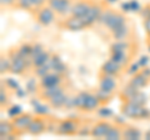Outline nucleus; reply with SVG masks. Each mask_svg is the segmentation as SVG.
I'll use <instances>...</instances> for the list:
<instances>
[{
  "mask_svg": "<svg viewBox=\"0 0 150 140\" xmlns=\"http://www.w3.org/2000/svg\"><path fill=\"white\" fill-rule=\"evenodd\" d=\"M50 58H51V54L48 50L41 51L39 55H36V57L33 59V69H38V68L43 66V65H45V64H48Z\"/></svg>",
  "mask_w": 150,
  "mask_h": 140,
  "instance_id": "obj_25",
  "label": "nucleus"
},
{
  "mask_svg": "<svg viewBox=\"0 0 150 140\" xmlns=\"http://www.w3.org/2000/svg\"><path fill=\"white\" fill-rule=\"evenodd\" d=\"M145 139L150 140V130H149V132H146V133H145Z\"/></svg>",
  "mask_w": 150,
  "mask_h": 140,
  "instance_id": "obj_36",
  "label": "nucleus"
},
{
  "mask_svg": "<svg viewBox=\"0 0 150 140\" xmlns=\"http://www.w3.org/2000/svg\"><path fill=\"white\" fill-rule=\"evenodd\" d=\"M81 123H83V120H80L79 118L60 119L56 134L63 135V136H76L79 129L81 127Z\"/></svg>",
  "mask_w": 150,
  "mask_h": 140,
  "instance_id": "obj_4",
  "label": "nucleus"
},
{
  "mask_svg": "<svg viewBox=\"0 0 150 140\" xmlns=\"http://www.w3.org/2000/svg\"><path fill=\"white\" fill-rule=\"evenodd\" d=\"M111 35H112V38H114V40H128L131 36V28L129 26L128 23H126L125 25L119 28L118 30L112 31Z\"/></svg>",
  "mask_w": 150,
  "mask_h": 140,
  "instance_id": "obj_24",
  "label": "nucleus"
},
{
  "mask_svg": "<svg viewBox=\"0 0 150 140\" xmlns=\"http://www.w3.org/2000/svg\"><path fill=\"white\" fill-rule=\"evenodd\" d=\"M148 43H150V35H148Z\"/></svg>",
  "mask_w": 150,
  "mask_h": 140,
  "instance_id": "obj_37",
  "label": "nucleus"
},
{
  "mask_svg": "<svg viewBox=\"0 0 150 140\" xmlns=\"http://www.w3.org/2000/svg\"><path fill=\"white\" fill-rule=\"evenodd\" d=\"M98 23H100V24L104 25L110 33H112V31L118 30L119 28H121L123 25H125L126 23H128V19H126L124 13L114 10V9H111V8H105L104 11L101 13L100 19Z\"/></svg>",
  "mask_w": 150,
  "mask_h": 140,
  "instance_id": "obj_1",
  "label": "nucleus"
},
{
  "mask_svg": "<svg viewBox=\"0 0 150 140\" xmlns=\"http://www.w3.org/2000/svg\"><path fill=\"white\" fill-rule=\"evenodd\" d=\"M15 9H20V10H25V11L33 13L35 8H34V3H33V0H18Z\"/></svg>",
  "mask_w": 150,
  "mask_h": 140,
  "instance_id": "obj_28",
  "label": "nucleus"
},
{
  "mask_svg": "<svg viewBox=\"0 0 150 140\" xmlns=\"http://www.w3.org/2000/svg\"><path fill=\"white\" fill-rule=\"evenodd\" d=\"M10 99H11L10 88L6 84L4 85V83H1V88H0V106H1V109L6 110L10 106Z\"/></svg>",
  "mask_w": 150,
  "mask_h": 140,
  "instance_id": "obj_23",
  "label": "nucleus"
},
{
  "mask_svg": "<svg viewBox=\"0 0 150 140\" xmlns=\"http://www.w3.org/2000/svg\"><path fill=\"white\" fill-rule=\"evenodd\" d=\"M16 49L19 51V54L21 55L23 58H25L28 62L30 63V65L33 66L31 64V50H33V44H29V43H23L19 46H16Z\"/></svg>",
  "mask_w": 150,
  "mask_h": 140,
  "instance_id": "obj_26",
  "label": "nucleus"
},
{
  "mask_svg": "<svg viewBox=\"0 0 150 140\" xmlns=\"http://www.w3.org/2000/svg\"><path fill=\"white\" fill-rule=\"evenodd\" d=\"M65 89V85H56V86H48V88H39V90L36 91V95L39 98V100L46 101L50 98H53L58 93L63 91Z\"/></svg>",
  "mask_w": 150,
  "mask_h": 140,
  "instance_id": "obj_19",
  "label": "nucleus"
},
{
  "mask_svg": "<svg viewBox=\"0 0 150 140\" xmlns=\"http://www.w3.org/2000/svg\"><path fill=\"white\" fill-rule=\"evenodd\" d=\"M120 111L125 118L130 119H137V120H143L148 119L150 116V110L145 105H139L130 100H125L121 103Z\"/></svg>",
  "mask_w": 150,
  "mask_h": 140,
  "instance_id": "obj_2",
  "label": "nucleus"
},
{
  "mask_svg": "<svg viewBox=\"0 0 150 140\" xmlns=\"http://www.w3.org/2000/svg\"><path fill=\"white\" fill-rule=\"evenodd\" d=\"M10 68H11V62L8 53L1 54V57H0V74L4 75L6 73H10Z\"/></svg>",
  "mask_w": 150,
  "mask_h": 140,
  "instance_id": "obj_27",
  "label": "nucleus"
},
{
  "mask_svg": "<svg viewBox=\"0 0 150 140\" xmlns=\"http://www.w3.org/2000/svg\"><path fill=\"white\" fill-rule=\"evenodd\" d=\"M18 0H0V6L1 9H13L15 8Z\"/></svg>",
  "mask_w": 150,
  "mask_h": 140,
  "instance_id": "obj_34",
  "label": "nucleus"
},
{
  "mask_svg": "<svg viewBox=\"0 0 150 140\" xmlns=\"http://www.w3.org/2000/svg\"><path fill=\"white\" fill-rule=\"evenodd\" d=\"M111 124L109 120L106 119H101L99 121L93 124L91 127V138H95V139H105V135L106 133L109 132V129L111 127Z\"/></svg>",
  "mask_w": 150,
  "mask_h": 140,
  "instance_id": "obj_15",
  "label": "nucleus"
},
{
  "mask_svg": "<svg viewBox=\"0 0 150 140\" xmlns=\"http://www.w3.org/2000/svg\"><path fill=\"white\" fill-rule=\"evenodd\" d=\"M33 118H34V115L31 113H24V111H23L21 114L11 118L14 128H15V132L19 136H23L24 134L28 133V128H29Z\"/></svg>",
  "mask_w": 150,
  "mask_h": 140,
  "instance_id": "obj_7",
  "label": "nucleus"
},
{
  "mask_svg": "<svg viewBox=\"0 0 150 140\" xmlns=\"http://www.w3.org/2000/svg\"><path fill=\"white\" fill-rule=\"evenodd\" d=\"M142 136H143V133L139 128L133 127V125H128V124L123 125V139L139 140V139H142Z\"/></svg>",
  "mask_w": 150,
  "mask_h": 140,
  "instance_id": "obj_21",
  "label": "nucleus"
},
{
  "mask_svg": "<svg viewBox=\"0 0 150 140\" xmlns=\"http://www.w3.org/2000/svg\"><path fill=\"white\" fill-rule=\"evenodd\" d=\"M129 100H130V101H133V103H135V104L145 105V104H146V101H148V96H146V94H145L144 91L138 90L133 96L130 98Z\"/></svg>",
  "mask_w": 150,
  "mask_h": 140,
  "instance_id": "obj_30",
  "label": "nucleus"
},
{
  "mask_svg": "<svg viewBox=\"0 0 150 140\" xmlns=\"http://www.w3.org/2000/svg\"><path fill=\"white\" fill-rule=\"evenodd\" d=\"M20 138L15 132L14 124L11 119L10 120H1L0 121V139L1 140H10V139H18Z\"/></svg>",
  "mask_w": 150,
  "mask_h": 140,
  "instance_id": "obj_16",
  "label": "nucleus"
},
{
  "mask_svg": "<svg viewBox=\"0 0 150 140\" xmlns=\"http://www.w3.org/2000/svg\"><path fill=\"white\" fill-rule=\"evenodd\" d=\"M69 100H70V96L67 93V90H63L58 93L56 95H54L53 98H50L49 100H46L45 103L48 104L51 109H56V110H60V109H64V108H68V104H69Z\"/></svg>",
  "mask_w": 150,
  "mask_h": 140,
  "instance_id": "obj_12",
  "label": "nucleus"
},
{
  "mask_svg": "<svg viewBox=\"0 0 150 140\" xmlns=\"http://www.w3.org/2000/svg\"><path fill=\"white\" fill-rule=\"evenodd\" d=\"M60 26L65 30H69V31H81V30L88 28L83 18L74 16V15L65 16L63 19V21L60 23Z\"/></svg>",
  "mask_w": 150,
  "mask_h": 140,
  "instance_id": "obj_9",
  "label": "nucleus"
},
{
  "mask_svg": "<svg viewBox=\"0 0 150 140\" xmlns=\"http://www.w3.org/2000/svg\"><path fill=\"white\" fill-rule=\"evenodd\" d=\"M116 79L118 78L99 73V83H98V88L101 89V90H105V91H109V93L115 94L116 90H118V81H116Z\"/></svg>",
  "mask_w": 150,
  "mask_h": 140,
  "instance_id": "obj_13",
  "label": "nucleus"
},
{
  "mask_svg": "<svg viewBox=\"0 0 150 140\" xmlns=\"http://www.w3.org/2000/svg\"><path fill=\"white\" fill-rule=\"evenodd\" d=\"M101 105H103L101 101L95 93H89L85 105H84V108H83V111L84 113H94V111H98V109H99Z\"/></svg>",
  "mask_w": 150,
  "mask_h": 140,
  "instance_id": "obj_20",
  "label": "nucleus"
},
{
  "mask_svg": "<svg viewBox=\"0 0 150 140\" xmlns=\"http://www.w3.org/2000/svg\"><path fill=\"white\" fill-rule=\"evenodd\" d=\"M98 114H99V116H101V119H108L109 116L112 115V111L109 108H106L105 105H101L100 108L98 109Z\"/></svg>",
  "mask_w": 150,
  "mask_h": 140,
  "instance_id": "obj_33",
  "label": "nucleus"
},
{
  "mask_svg": "<svg viewBox=\"0 0 150 140\" xmlns=\"http://www.w3.org/2000/svg\"><path fill=\"white\" fill-rule=\"evenodd\" d=\"M144 28H145V31H146V34L150 35V16L149 18H145V19H144Z\"/></svg>",
  "mask_w": 150,
  "mask_h": 140,
  "instance_id": "obj_35",
  "label": "nucleus"
},
{
  "mask_svg": "<svg viewBox=\"0 0 150 140\" xmlns=\"http://www.w3.org/2000/svg\"><path fill=\"white\" fill-rule=\"evenodd\" d=\"M8 55L10 58V62H11V68H10V73L14 74V75H18V76H23L28 73V70L30 68H33L30 63L28 62L25 58H23L16 48H13L8 51Z\"/></svg>",
  "mask_w": 150,
  "mask_h": 140,
  "instance_id": "obj_3",
  "label": "nucleus"
},
{
  "mask_svg": "<svg viewBox=\"0 0 150 140\" xmlns=\"http://www.w3.org/2000/svg\"><path fill=\"white\" fill-rule=\"evenodd\" d=\"M95 94H96L98 98L100 99V101H101V104H103V105L109 104V103L111 101V99H112V96H114V94H112V93L105 91V90H101V89H99V88L96 89Z\"/></svg>",
  "mask_w": 150,
  "mask_h": 140,
  "instance_id": "obj_29",
  "label": "nucleus"
},
{
  "mask_svg": "<svg viewBox=\"0 0 150 140\" xmlns=\"http://www.w3.org/2000/svg\"><path fill=\"white\" fill-rule=\"evenodd\" d=\"M91 127L93 125H90V121L89 120L88 121H83L76 136H90L91 135Z\"/></svg>",
  "mask_w": 150,
  "mask_h": 140,
  "instance_id": "obj_31",
  "label": "nucleus"
},
{
  "mask_svg": "<svg viewBox=\"0 0 150 140\" xmlns=\"http://www.w3.org/2000/svg\"><path fill=\"white\" fill-rule=\"evenodd\" d=\"M149 81H150V78L146 74V71H145V70H140V71H138L137 74H134V75L131 76L129 84L131 86H134L135 89L142 90L143 88L148 85Z\"/></svg>",
  "mask_w": 150,
  "mask_h": 140,
  "instance_id": "obj_18",
  "label": "nucleus"
},
{
  "mask_svg": "<svg viewBox=\"0 0 150 140\" xmlns=\"http://www.w3.org/2000/svg\"><path fill=\"white\" fill-rule=\"evenodd\" d=\"M48 125H49V119L46 118V115H34L31 123L28 128V133L31 136H40L41 134L48 132Z\"/></svg>",
  "mask_w": 150,
  "mask_h": 140,
  "instance_id": "obj_6",
  "label": "nucleus"
},
{
  "mask_svg": "<svg viewBox=\"0 0 150 140\" xmlns=\"http://www.w3.org/2000/svg\"><path fill=\"white\" fill-rule=\"evenodd\" d=\"M65 75L55 71H50L45 74L44 76L39 78V88H48V86H56V85H65Z\"/></svg>",
  "mask_w": 150,
  "mask_h": 140,
  "instance_id": "obj_10",
  "label": "nucleus"
},
{
  "mask_svg": "<svg viewBox=\"0 0 150 140\" xmlns=\"http://www.w3.org/2000/svg\"><path fill=\"white\" fill-rule=\"evenodd\" d=\"M30 14L34 16V19L43 26H49V25L53 24V23H55L56 15H58V14L48 5V4H45V5L35 9V10L33 13H30Z\"/></svg>",
  "mask_w": 150,
  "mask_h": 140,
  "instance_id": "obj_5",
  "label": "nucleus"
},
{
  "mask_svg": "<svg viewBox=\"0 0 150 140\" xmlns=\"http://www.w3.org/2000/svg\"><path fill=\"white\" fill-rule=\"evenodd\" d=\"M123 125L124 124H118V123L111 124L109 132H108L106 135H105V139L106 140H120V139H123Z\"/></svg>",
  "mask_w": 150,
  "mask_h": 140,
  "instance_id": "obj_22",
  "label": "nucleus"
},
{
  "mask_svg": "<svg viewBox=\"0 0 150 140\" xmlns=\"http://www.w3.org/2000/svg\"><path fill=\"white\" fill-rule=\"evenodd\" d=\"M6 113L9 115V118L11 119V118H14V116H16V115L23 113V111H21V106H19V105H10L6 109Z\"/></svg>",
  "mask_w": 150,
  "mask_h": 140,
  "instance_id": "obj_32",
  "label": "nucleus"
},
{
  "mask_svg": "<svg viewBox=\"0 0 150 140\" xmlns=\"http://www.w3.org/2000/svg\"><path fill=\"white\" fill-rule=\"evenodd\" d=\"M93 4H94V0H76V1L73 3V5H71L70 15L83 18L88 13L89 9L91 8Z\"/></svg>",
  "mask_w": 150,
  "mask_h": 140,
  "instance_id": "obj_17",
  "label": "nucleus"
},
{
  "mask_svg": "<svg viewBox=\"0 0 150 140\" xmlns=\"http://www.w3.org/2000/svg\"><path fill=\"white\" fill-rule=\"evenodd\" d=\"M104 4H106V1H94L91 8L89 9L88 13L83 16V19L85 21L88 28H90L91 25H94L95 23L99 21L101 13L104 11V9H105Z\"/></svg>",
  "mask_w": 150,
  "mask_h": 140,
  "instance_id": "obj_8",
  "label": "nucleus"
},
{
  "mask_svg": "<svg viewBox=\"0 0 150 140\" xmlns=\"http://www.w3.org/2000/svg\"><path fill=\"white\" fill-rule=\"evenodd\" d=\"M46 4L59 16L70 15V10H71V5H73L71 0H46Z\"/></svg>",
  "mask_w": 150,
  "mask_h": 140,
  "instance_id": "obj_11",
  "label": "nucleus"
},
{
  "mask_svg": "<svg viewBox=\"0 0 150 140\" xmlns=\"http://www.w3.org/2000/svg\"><path fill=\"white\" fill-rule=\"evenodd\" d=\"M124 71H125V68L121 66V65L118 64L116 62H114L112 59L106 60L100 68L101 74H106V75H111V76H115V78H119Z\"/></svg>",
  "mask_w": 150,
  "mask_h": 140,
  "instance_id": "obj_14",
  "label": "nucleus"
}]
</instances>
